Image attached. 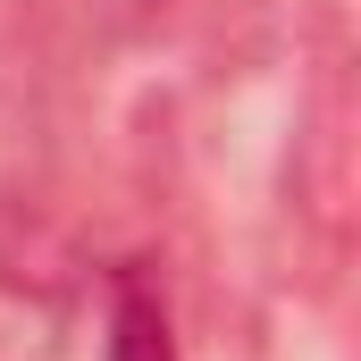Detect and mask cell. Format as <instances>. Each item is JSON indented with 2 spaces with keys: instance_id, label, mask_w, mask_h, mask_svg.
Listing matches in <instances>:
<instances>
[{
  "instance_id": "1",
  "label": "cell",
  "mask_w": 361,
  "mask_h": 361,
  "mask_svg": "<svg viewBox=\"0 0 361 361\" xmlns=\"http://www.w3.org/2000/svg\"><path fill=\"white\" fill-rule=\"evenodd\" d=\"M109 361H177V328H169V302L143 269L118 277L109 294Z\"/></svg>"
},
{
  "instance_id": "2",
  "label": "cell",
  "mask_w": 361,
  "mask_h": 361,
  "mask_svg": "<svg viewBox=\"0 0 361 361\" xmlns=\"http://www.w3.org/2000/svg\"><path fill=\"white\" fill-rule=\"evenodd\" d=\"M135 8H169V0H135Z\"/></svg>"
}]
</instances>
